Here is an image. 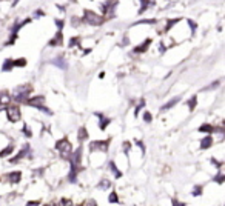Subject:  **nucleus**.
I'll return each instance as SVG.
<instances>
[{
  "label": "nucleus",
  "mask_w": 225,
  "mask_h": 206,
  "mask_svg": "<svg viewBox=\"0 0 225 206\" xmlns=\"http://www.w3.org/2000/svg\"><path fill=\"white\" fill-rule=\"evenodd\" d=\"M56 25H57V28H59V29H62V28H63V25H65V22L57 19V20H56Z\"/></svg>",
  "instance_id": "nucleus-38"
},
{
  "label": "nucleus",
  "mask_w": 225,
  "mask_h": 206,
  "mask_svg": "<svg viewBox=\"0 0 225 206\" xmlns=\"http://www.w3.org/2000/svg\"><path fill=\"white\" fill-rule=\"evenodd\" d=\"M77 137H79V140H85V139L88 137L86 129H85V128H80V129H79V135H77Z\"/></svg>",
  "instance_id": "nucleus-26"
},
{
  "label": "nucleus",
  "mask_w": 225,
  "mask_h": 206,
  "mask_svg": "<svg viewBox=\"0 0 225 206\" xmlns=\"http://www.w3.org/2000/svg\"><path fill=\"white\" fill-rule=\"evenodd\" d=\"M34 16H36V17H42V16H45V14H43V11H36Z\"/></svg>",
  "instance_id": "nucleus-41"
},
{
  "label": "nucleus",
  "mask_w": 225,
  "mask_h": 206,
  "mask_svg": "<svg viewBox=\"0 0 225 206\" xmlns=\"http://www.w3.org/2000/svg\"><path fill=\"white\" fill-rule=\"evenodd\" d=\"M99 186H100V188H103V189H106V188H109V181H108V180H102Z\"/></svg>",
  "instance_id": "nucleus-33"
},
{
  "label": "nucleus",
  "mask_w": 225,
  "mask_h": 206,
  "mask_svg": "<svg viewBox=\"0 0 225 206\" xmlns=\"http://www.w3.org/2000/svg\"><path fill=\"white\" fill-rule=\"evenodd\" d=\"M26 101V105H30V106H37V105H40V103H43L45 101V97H34V98H31V100H25Z\"/></svg>",
  "instance_id": "nucleus-11"
},
{
  "label": "nucleus",
  "mask_w": 225,
  "mask_h": 206,
  "mask_svg": "<svg viewBox=\"0 0 225 206\" xmlns=\"http://www.w3.org/2000/svg\"><path fill=\"white\" fill-rule=\"evenodd\" d=\"M17 3H19V0H14V3H13V5H14V6H16V5H17Z\"/></svg>",
  "instance_id": "nucleus-44"
},
{
  "label": "nucleus",
  "mask_w": 225,
  "mask_h": 206,
  "mask_svg": "<svg viewBox=\"0 0 225 206\" xmlns=\"http://www.w3.org/2000/svg\"><path fill=\"white\" fill-rule=\"evenodd\" d=\"M23 134H25L26 137H31V135H33V132H31V129H30V128H28L26 125L23 126Z\"/></svg>",
  "instance_id": "nucleus-32"
},
{
  "label": "nucleus",
  "mask_w": 225,
  "mask_h": 206,
  "mask_svg": "<svg viewBox=\"0 0 225 206\" xmlns=\"http://www.w3.org/2000/svg\"><path fill=\"white\" fill-rule=\"evenodd\" d=\"M74 46H80L79 37H71V40H69V48H74Z\"/></svg>",
  "instance_id": "nucleus-25"
},
{
  "label": "nucleus",
  "mask_w": 225,
  "mask_h": 206,
  "mask_svg": "<svg viewBox=\"0 0 225 206\" xmlns=\"http://www.w3.org/2000/svg\"><path fill=\"white\" fill-rule=\"evenodd\" d=\"M26 65V60L25 59H17V60H13V66H19V68H23Z\"/></svg>",
  "instance_id": "nucleus-23"
},
{
  "label": "nucleus",
  "mask_w": 225,
  "mask_h": 206,
  "mask_svg": "<svg viewBox=\"0 0 225 206\" xmlns=\"http://www.w3.org/2000/svg\"><path fill=\"white\" fill-rule=\"evenodd\" d=\"M130 148H131V143H130V142H124V151H125L127 154H128Z\"/></svg>",
  "instance_id": "nucleus-36"
},
{
  "label": "nucleus",
  "mask_w": 225,
  "mask_h": 206,
  "mask_svg": "<svg viewBox=\"0 0 225 206\" xmlns=\"http://www.w3.org/2000/svg\"><path fill=\"white\" fill-rule=\"evenodd\" d=\"M28 152H30V145H25V146H23V149H22V151H20L16 157H13V158L10 160V163H19V162H20V160H22V158H23Z\"/></svg>",
  "instance_id": "nucleus-6"
},
{
  "label": "nucleus",
  "mask_w": 225,
  "mask_h": 206,
  "mask_svg": "<svg viewBox=\"0 0 225 206\" xmlns=\"http://www.w3.org/2000/svg\"><path fill=\"white\" fill-rule=\"evenodd\" d=\"M165 49H167V48L164 46V43H160V52H165Z\"/></svg>",
  "instance_id": "nucleus-42"
},
{
  "label": "nucleus",
  "mask_w": 225,
  "mask_h": 206,
  "mask_svg": "<svg viewBox=\"0 0 225 206\" xmlns=\"http://www.w3.org/2000/svg\"><path fill=\"white\" fill-rule=\"evenodd\" d=\"M213 129H214V128H213L211 125H208V123H205V125H202V126L199 128L200 132H208V134H210V132H214Z\"/></svg>",
  "instance_id": "nucleus-21"
},
{
  "label": "nucleus",
  "mask_w": 225,
  "mask_h": 206,
  "mask_svg": "<svg viewBox=\"0 0 225 206\" xmlns=\"http://www.w3.org/2000/svg\"><path fill=\"white\" fill-rule=\"evenodd\" d=\"M202 191H203V189H202V186H199V185H197V186H194V189H193V195H194V197H199V195L202 194Z\"/></svg>",
  "instance_id": "nucleus-28"
},
{
  "label": "nucleus",
  "mask_w": 225,
  "mask_h": 206,
  "mask_svg": "<svg viewBox=\"0 0 225 206\" xmlns=\"http://www.w3.org/2000/svg\"><path fill=\"white\" fill-rule=\"evenodd\" d=\"M108 145H109V139L106 140H96V142H91L89 143V149L91 151H102V152H106L108 151Z\"/></svg>",
  "instance_id": "nucleus-4"
},
{
  "label": "nucleus",
  "mask_w": 225,
  "mask_h": 206,
  "mask_svg": "<svg viewBox=\"0 0 225 206\" xmlns=\"http://www.w3.org/2000/svg\"><path fill=\"white\" fill-rule=\"evenodd\" d=\"M96 116H97V117L100 119V123H99V128H100L102 131H103V129H106V126H108V125L111 123V119H106V117H105L103 114H100V113H96Z\"/></svg>",
  "instance_id": "nucleus-7"
},
{
  "label": "nucleus",
  "mask_w": 225,
  "mask_h": 206,
  "mask_svg": "<svg viewBox=\"0 0 225 206\" xmlns=\"http://www.w3.org/2000/svg\"><path fill=\"white\" fill-rule=\"evenodd\" d=\"M71 2H77V0H71Z\"/></svg>",
  "instance_id": "nucleus-46"
},
{
  "label": "nucleus",
  "mask_w": 225,
  "mask_h": 206,
  "mask_svg": "<svg viewBox=\"0 0 225 206\" xmlns=\"http://www.w3.org/2000/svg\"><path fill=\"white\" fill-rule=\"evenodd\" d=\"M140 3H142V8L139 10V14H142L144 11H147L150 6H154L156 5L154 0H140Z\"/></svg>",
  "instance_id": "nucleus-10"
},
{
  "label": "nucleus",
  "mask_w": 225,
  "mask_h": 206,
  "mask_svg": "<svg viewBox=\"0 0 225 206\" xmlns=\"http://www.w3.org/2000/svg\"><path fill=\"white\" fill-rule=\"evenodd\" d=\"M179 20H180V19H170V20L167 22V26H165V32H168V31H170V29H171V28H173V26H174L176 23H179Z\"/></svg>",
  "instance_id": "nucleus-18"
},
{
  "label": "nucleus",
  "mask_w": 225,
  "mask_h": 206,
  "mask_svg": "<svg viewBox=\"0 0 225 206\" xmlns=\"http://www.w3.org/2000/svg\"><path fill=\"white\" fill-rule=\"evenodd\" d=\"M211 163H213V165H216L217 168H220V166H222V163H220V162H217V160H214V158H211Z\"/></svg>",
  "instance_id": "nucleus-40"
},
{
  "label": "nucleus",
  "mask_w": 225,
  "mask_h": 206,
  "mask_svg": "<svg viewBox=\"0 0 225 206\" xmlns=\"http://www.w3.org/2000/svg\"><path fill=\"white\" fill-rule=\"evenodd\" d=\"M8 178H10V181L11 183H19L20 181V178H22V172H10L8 174Z\"/></svg>",
  "instance_id": "nucleus-13"
},
{
  "label": "nucleus",
  "mask_w": 225,
  "mask_h": 206,
  "mask_svg": "<svg viewBox=\"0 0 225 206\" xmlns=\"http://www.w3.org/2000/svg\"><path fill=\"white\" fill-rule=\"evenodd\" d=\"M62 39H63V36H62V32L59 31V32H57V34L54 36V39H53V40L49 42V45H51V46H57V45H62V42H63Z\"/></svg>",
  "instance_id": "nucleus-14"
},
{
  "label": "nucleus",
  "mask_w": 225,
  "mask_h": 206,
  "mask_svg": "<svg viewBox=\"0 0 225 206\" xmlns=\"http://www.w3.org/2000/svg\"><path fill=\"white\" fill-rule=\"evenodd\" d=\"M179 100H180V98H179V97H174V98H171V100H170V101H168V103H167V105H164V106H162V108H160V111H162V113H164V111H167V109H170V108H173V106H174V105H176V103H177V101H179Z\"/></svg>",
  "instance_id": "nucleus-15"
},
{
  "label": "nucleus",
  "mask_w": 225,
  "mask_h": 206,
  "mask_svg": "<svg viewBox=\"0 0 225 206\" xmlns=\"http://www.w3.org/2000/svg\"><path fill=\"white\" fill-rule=\"evenodd\" d=\"M109 168H111V171H112V172H114L116 178H120V177H122V172L117 169V166H116V163H114V162H109Z\"/></svg>",
  "instance_id": "nucleus-17"
},
{
  "label": "nucleus",
  "mask_w": 225,
  "mask_h": 206,
  "mask_svg": "<svg viewBox=\"0 0 225 206\" xmlns=\"http://www.w3.org/2000/svg\"><path fill=\"white\" fill-rule=\"evenodd\" d=\"M219 85H220V82L217 80V82H214V83H211L210 86H207V89H214V88H217Z\"/></svg>",
  "instance_id": "nucleus-37"
},
{
  "label": "nucleus",
  "mask_w": 225,
  "mask_h": 206,
  "mask_svg": "<svg viewBox=\"0 0 225 206\" xmlns=\"http://www.w3.org/2000/svg\"><path fill=\"white\" fill-rule=\"evenodd\" d=\"M31 91H33V88H30V86L19 88V89L14 92V100H16V101H25V100H28V95L31 94Z\"/></svg>",
  "instance_id": "nucleus-3"
},
{
  "label": "nucleus",
  "mask_w": 225,
  "mask_h": 206,
  "mask_svg": "<svg viewBox=\"0 0 225 206\" xmlns=\"http://www.w3.org/2000/svg\"><path fill=\"white\" fill-rule=\"evenodd\" d=\"M6 116H8V120H10V122H13V123L19 122L20 117H22V116H20V108L16 106V105L8 106V108H6Z\"/></svg>",
  "instance_id": "nucleus-2"
},
{
  "label": "nucleus",
  "mask_w": 225,
  "mask_h": 206,
  "mask_svg": "<svg viewBox=\"0 0 225 206\" xmlns=\"http://www.w3.org/2000/svg\"><path fill=\"white\" fill-rule=\"evenodd\" d=\"M14 66H13V60L11 59H6L5 60V63H3V66H2V71H11Z\"/></svg>",
  "instance_id": "nucleus-19"
},
{
  "label": "nucleus",
  "mask_w": 225,
  "mask_h": 206,
  "mask_svg": "<svg viewBox=\"0 0 225 206\" xmlns=\"http://www.w3.org/2000/svg\"><path fill=\"white\" fill-rule=\"evenodd\" d=\"M13 151H14V148H13V146H8V148H5L3 151H0V157H6V155H10Z\"/></svg>",
  "instance_id": "nucleus-24"
},
{
  "label": "nucleus",
  "mask_w": 225,
  "mask_h": 206,
  "mask_svg": "<svg viewBox=\"0 0 225 206\" xmlns=\"http://www.w3.org/2000/svg\"><path fill=\"white\" fill-rule=\"evenodd\" d=\"M196 105H197V97H196V95H193V97L187 101V106H188V109H190V111H193V109L196 108Z\"/></svg>",
  "instance_id": "nucleus-16"
},
{
  "label": "nucleus",
  "mask_w": 225,
  "mask_h": 206,
  "mask_svg": "<svg viewBox=\"0 0 225 206\" xmlns=\"http://www.w3.org/2000/svg\"><path fill=\"white\" fill-rule=\"evenodd\" d=\"M2 108H3V105H2V103H0V111H2Z\"/></svg>",
  "instance_id": "nucleus-45"
},
{
  "label": "nucleus",
  "mask_w": 225,
  "mask_h": 206,
  "mask_svg": "<svg viewBox=\"0 0 225 206\" xmlns=\"http://www.w3.org/2000/svg\"><path fill=\"white\" fill-rule=\"evenodd\" d=\"M83 22L88 23V25H91V26H99V25L103 23V17L97 16V14L93 13V11L85 10V11H83Z\"/></svg>",
  "instance_id": "nucleus-1"
},
{
  "label": "nucleus",
  "mask_w": 225,
  "mask_h": 206,
  "mask_svg": "<svg viewBox=\"0 0 225 206\" xmlns=\"http://www.w3.org/2000/svg\"><path fill=\"white\" fill-rule=\"evenodd\" d=\"M136 145H137V146L142 149V152H145V146H144V143H142L140 140H136Z\"/></svg>",
  "instance_id": "nucleus-39"
},
{
  "label": "nucleus",
  "mask_w": 225,
  "mask_h": 206,
  "mask_svg": "<svg viewBox=\"0 0 225 206\" xmlns=\"http://www.w3.org/2000/svg\"><path fill=\"white\" fill-rule=\"evenodd\" d=\"M214 181H217L219 185H222L223 181H225V174H222V172H219L216 177H214Z\"/></svg>",
  "instance_id": "nucleus-27"
},
{
  "label": "nucleus",
  "mask_w": 225,
  "mask_h": 206,
  "mask_svg": "<svg viewBox=\"0 0 225 206\" xmlns=\"http://www.w3.org/2000/svg\"><path fill=\"white\" fill-rule=\"evenodd\" d=\"M108 200H109V203H117V201H119V198H117V194H116V192H111Z\"/></svg>",
  "instance_id": "nucleus-29"
},
{
  "label": "nucleus",
  "mask_w": 225,
  "mask_h": 206,
  "mask_svg": "<svg viewBox=\"0 0 225 206\" xmlns=\"http://www.w3.org/2000/svg\"><path fill=\"white\" fill-rule=\"evenodd\" d=\"M56 149H57V151H60V152H62V155L65 157L68 152H71V143H69L66 139H62V140H59V142L56 143Z\"/></svg>",
  "instance_id": "nucleus-5"
},
{
  "label": "nucleus",
  "mask_w": 225,
  "mask_h": 206,
  "mask_svg": "<svg viewBox=\"0 0 225 206\" xmlns=\"http://www.w3.org/2000/svg\"><path fill=\"white\" fill-rule=\"evenodd\" d=\"M187 23L190 25V28H191V31L194 32V31H196V28H197V25H196V23H194V22H193L191 19H188V20H187Z\"/></svg>",
  "instance_id": "nucleus-31"
},
{
  "label": "nucleus",
  "mask_w": 225,
  "mask_h": 206,
  "mask_svg": "<svg viewBox=\"0 0 225 206\" xmlns=\"http://www.w3.org/2000/svg\"><path fill=\"white\" fill-rule=\"evenodd\" d=\"M144 120H145L147 123H151V122H153V116H151L150 113H145V114H144Z\"/></svg>",
  "instance_id": "nucleus-30"
},
{
  "label": "nucleus",
  "mask_w": 225,
  "mask_h": 206,
  "mask_svg": "<svg viewBox=\"0 0 225 206\" xmlns=\"http://www.w3.org/2000/svg\"><path fill=\"white\" fill-rule=\"evenodd\" d=\"M40 201H28V204H39Z\"/></svg>",
  "instance_id": "nucleus-43"
},
{
  "label": "nucleus",
  "mask_w": 225,
  "mask_h": 206,
  "mask_svg": "<svg viewBox=\"0 0 225 206\" xmlns=\"http://www.w3.org/2000/svg\"><path fill=\"white\" fill-rule=\"evenodd\" d=\"M137 25H156V20H154V19H148V20H140V22L134 23L133 26H137Z\"/></svg>",
  "instance_id": "nucleus-22"
},
{
  "label": "nucleus",
  "mask_w": 225,
  "mask_h": 206,
  "mask_svg": "<svg viewBox=\"0 0 225 206\" xmlns=\"http://www.w3.org/2000/svg\"><path fill=\"white\" fill-rule=\"evenodd\" d=\"M150 45H151V39H147L144 43H140V45H137V46L134 48V52H137V54H139V52H145V51L148 49Z\"/></svg>",
  "instance_id": "nucleus-8"
},
{
  "label": "nucleus",
  "mask_w": 225,
  "mask_h": 206,
  "mask_svg": "<svg viewBox=\"0 0 225 206\" xmlns=\"http://www.w3.org/2000/svg\"><path fill=\"white\" fill-rule=\"evenodd\" d=\"M8 101H10V95H8V92H6V91L0 92V103H2V105H6Z\"/></svg>",
  "instance_id": "nucleus-20"
},
{
  "label": "nucleus",
  "mask_w": 225,
  "mask_h": 206,
  "mask_svg": "<svg viewBox=\"0 0 225 206\" xmlns=\"http://www.w3.org/2000/svg\"><path fill=\"white\" fill-rule=\"evenodd\" d=\"M71 23H73V26H74V28H77V25L80 23V19H77V17H73V19H71Z\"/></svg>",
  "instance_id": "nucleus-35"
},
{
  "label": "nucleus",
  "mask_w": 225,
  "mask_h": 206,
  "mask_svg": "<svg viewBox=\"0 0 225 206\" xmlns=\"http://www.w3.org/2000/svg\"><path fill=\"white\" fill-rule=\"evenodd\" d=\"M53 65L57 66V68H60V69H68V63H66V60H65L63 57L54 59V60H53Z\"/></svg>",
  "instance_id": "nucleus-9"
},
{
  "label": "nucleus",
  "mask_w": 225,
  "mask_h": 206,
  "mask_svg": "<svg viewBox=\"0 0 225 206\" xmlns=\"http://www.w3.org/2000/svg\"><path fill=\"white\" fill-rule=\"evenodd\" d=\"M144 105H145V101H144V100H142V101L139 103V105H137V108H136V117L139 116V111H140V109L144 108Z\"/></svg>",
  "instance_id": "nucleus-34"
},
{
  "label": "nucleus",
  "mask_w": 225,
  "mask_h": 206,
  "mask_svg": "<svg viewBox=\"0 0 225 206\" xmlns=\"http://www.w3.org/2000/svg\"><path fill=\"white\" fill-rule=\"evenodd\" d=\"M211 145H213V137H211V135L203 137V139H202V142H200V149H208Z\"/></svg>",
  "instance_id": "nucleus-12"
}]
</instances>
